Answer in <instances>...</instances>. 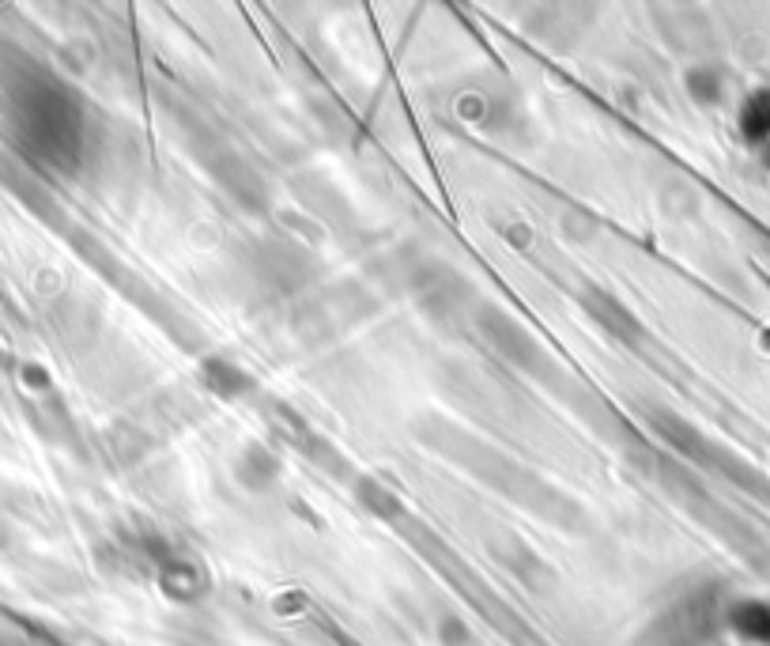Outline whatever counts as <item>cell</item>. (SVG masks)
Listing matches in <instances>:
<instances>
[{"mask_svg": "<svg viewBox=\"0 0 770 646\" xmlns=\"http://www.w3.org/2000/svg\"><path fill=\"white\" fill-rule=\"evenodd\" d=\"M483 333H488V340L503 351L506 359H510L514 367H521V371H537V345L529 340L526 330H518V325L510 322V318H503L498 310H483Z\"/></svg>", "mask_w": 770, "mask_h": 646, "instance_id": "1", "label": "cell"}, {"mask_svg": "<svg viewBox=\"0 0 770 646\" xmlns=\"http://www.w3.org/2000/svg\"><path fill=\"white\" fill-rule=\"evenodd\" d=\"M586 302H589V310H593V318L604 325V330L612 333V337L630 340V345H635V340L642 337V330H638L635 314H630L624 302H616L612 296H601V291H597V296H589Z\"/></svg>", "mask_w": 770, "mask_h": 646, "instance_id": "2", "label": "cell"}]
</instances>
